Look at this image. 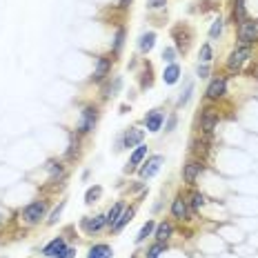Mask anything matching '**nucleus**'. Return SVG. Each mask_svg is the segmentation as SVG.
<instances>
[{
  "instance_id": "f257e3e1",
  "label": "nucleus",
  "mask_w": 258,
  "mask_h": 258,
  "mask_svg": "<svg viewBox=\"0 0 258 258\" xmlns=\"http://www.w3.org/2000/svg\"><path fill=\"white\" fill-rule=\"evenodd\" d=\"M45 214H47V200H36L23 209V220L27 225H36L40 223V218H45Z\"/></svg>"
},
{
  "instance_id": "f03ea898",
  "label": "nucleus",
  "mask_w": 258,
  "mask_h": 258,
  "mask_svg": "<svg viewBox=\"0 0 258 258\" xmlns=\"http://www.w3.org/2000/svg\"><path fill=\"white\" fill-rule=\"evenodd\" d=\"M238 40L245 47H251V45L258 40V23L256 20H245L238 27Z\"/></svg>"
},
{
  "instance_id": "7ed1b4c3",
  "label": "nucleus",
  "mask_w": 258,
  "mask_h": 258,
  "mask_svg": "<svg viewBox=\"0 0 258 258\" xmlns=\"http://www.w3.org/2000/svg\"><path fill=\"white\" fill-rule=\"evenodd\" d=\"M96 122H98V109H96V107H91V105H87L85 109L80 111L78 134H89V132H94Z\"/></svg>"
},
{
  "instance_id": "20e7f679",
  "label": "nucleus",
  "mask_w": 258,
  "mask_h": 258,
  "mask_svg": "<svg viewBox=\"0 0 258 258\" xmlns=\"http://www.w3.org/2000/svg\"><path fill=\"white\" fill-rule=\"evenodd\" d=\"M251 56V47H245V45H240V47H236L234 51H231L229 60H227V67H229V71H238L242 65L249 60Z\"/></svg>"
},
{
  "instance_id": "39448f33",
  "label": "nucleus",
  "mask_w": 258,
  "mask_h": 258,
  "mask_svg": "<svg viewBox=\"0 0 258 258\" xmlns=\"http://www.w3.org/2000/svg\"><path fill=\"white\" fill-rule=\"evenodd\" d=\"M109 71H111V58H107V56H100V58L96 60V67H94V82H102L109 76Z\"/></svg>"
},
{
  "instance_id": "423d86ee",
  "label": "nucleus",
  "mask_w": 258,
  "mask_h": 258,
  "mask_svg": "<svg viewBox=\"0 0 258 258\" xmlns=\"http://www.w3.org/2000/svg\"><path fill=\"white\" fill-rule=\"evenodd\" d=\"M225 91H227V80L223 78V76H216L207 87V98L209 100H218V98L225 96Z\"/></svg>"
},
{
  "instance_id": "0eeeda50",
  "label": "nucleus",
  "mask_w": 258,
  "mask_h": 258,
  "mask_svg": "<svg viewBox=\"0 0 258 258\" xmlns=\"http://www.w3.org/2000/svg\"><path fill=\"white\" fill-rule=\"evenodd\" d=\"M200 172H203V163H200V161H189L187 165H185V169H183V178H185V183L194 185V183H196V178L200 176Z\"/></svg>"
},
{
  "instance_id": "6e6552de",
  "label": "nucleus",
  "mask_w": 258,
  "mask_h": 258,
  "mask_svg": "<svg viewBox=\"0 0 258 258\" xmlns=\"http://www.w3.org/2000/svg\"><path fill=\"white\" fill-rule=\"evenodd\" d=\"M161 165H163V156H152V158H147V161L143 163V167H141V176H143V178H152L154 174L161 169Z\"/></svg>"
},
{
  "instance_id": "1a4fd4ad",
  "label": "nucleus",
  "mask_w": 258,
  "mask_h": 258,
  "mask_svg": "<svg viewBox=\"0 0 258 258\" xmlns=\"http://www.w3.org/2000/svg\"><path fill=\"white\" fill-rule=\"evenodd\" d=\"M143 138H145V132H143V129H138V127H132L125 134V138H122V145H125V147H138L143 143Z\"/></svg>"
},
{
  "instance_id": "9d476101",
  "label": "nucleus",
  "mask_w": 258,
  "mask_h": 258,
  "mask_svg": "<svg viewBox=\"0 0 258 258\" xmlns=\"http://www.w3.org/2000/svg\"><path fill=\"white\" fill-rule=\"evenodd\" d=\"M163 120H165V116H163L161 109H154V111H149L145 116V125H147L149 132H154V134L163 127Z\"/></svg>"
},
{
  "instance_id": "9b49d317",
  "label": "nucleus",
  "mask_w": 258,
  "mask_h": 258,
  "mask_svg": "<svg viewBox=\"0 0 258 258\" xmlns=\"http://www.w3.org/2000/svg\"><path fill=\"white\" fill-rule=\"evenodd\" d=\"M105 225H107L105 216H91V218H85V220H82V229H85L87 234H94V231H100Z\"/></svg>"
},
{
  "instance_id": "f8f14e48",
  "label": "nucleus",
  "mask_w": 258,
  "mask_h": 258,
  "mask_svg": "<svg viewBox=\"0 0 258 258\" xmlns=\"http://www.w3.org/2000/svg\"><path fill=\"white\" fill-rule=\"evenodd\" d=\"M172 216L176 220H185L187 218V200L183 198V196H176L172 203Z\"/></svg>"
},
{
  "instance_id": "ddd939ff",
  "label": "nucleus",
  "mask_w": 258,
  "mask_h": 258,
  "mask_svg": "<svg viewBox=\"0 0 258 258\" xmlns=\"http://www.w3.org/2000/svg\"><path fill=\"white\" fill-rule=\"evenodd\" d=\"M216 122H218V113H214V109H205L203 118H200V129H203L205 134H211Z\"/></svg>"
},
{
  "instance_id": "4468645a",
  "label": "nucleus",
  "mask_w": 258,
  "mask_h": 258,
  "mask_svg": "<svg viewBox=\"0 0 258 258\" xmlns=\"http://www.w3.org/2000/svg\"><path fill=\"white\" fill-rule=\"evenodd\" d=\"M65 247H67V245H65V238H54V240L49 242V245H45L43 254L47 256V258H56V256L60 254V251L65 249Z\"/></svg>"
},
{
  "instance_id": "2eb2a0df",
  "label": "nucleus",
  "mask_w": 258,
  "mask_h": 258,
  "mask_svg": "<svg viewBox=\"0 0 258 258\" xmlns=\"http://www.w3.org/2000/svg\"><path fill=\"white\" fill-rule=\"evenodd\" d=\"M172 234H174V225H172V223H167V220H163V223L156 227V234H154V236H156V240H158V242H167Z\"/></svg>"
},
{
  "instance_id": "dca6fc26",
  "label": "nucleus",
  "mask_w": 258,
  "mask_h": 258,
  "mask_svg": "<svg viewBox=\"0 0 258 258\" xmlns=\"http://www.w3.org/2000/svg\"><path fill=\"white\" fill-rule=\"evenodd\" d=\"M145 158H147V145H143V143H141V145L136 147V152L129 156V167H127V172H129L132 167H136V165H141L143 161H145Z\"/></svg>"
},
{
  "instance_id": "f3484780",
  "label": "nucleus",
  "mask_w": 258,
  "mask_h": 258,
  "mask_svg": "<svg viewBox=\"0 0 258 258\" xmlns=\"http://www.w3.org/2000/svg\"><path fill=\"white\" fill-rule=\"evenodd\" d=\"M111 254H113L111 247L109 245H102V242H100V245L91 247L89 254H87V258H111Z\"/></svg>"
},
{
  "instance_id": "a211bd4d",
  "label": "nucleus",
  "mask_w": 258,
  "mask_h": 258,
  "mask_svg": "<svg viewBox=\"0 0 258 258\" xmlns=\"http://www.w3.org/2000/svg\"><path fill=\"white\" fill-rule=\"evenodd\" d=\"M154 43H156V34L154 32H147L141 36V43H138V47H141L143 54H149V51L154 49Z\"/></svg>"
},
{
  "instance_id": "6ab92c4d",
  "label": "nucleus",
  "mask_w": 258,
  "mask_h": 258,
  "mask_svg": "<svg viewBox=\"0 0 258 258\" xmlns=\"http://www.w3.org/2000/svg\"><path fill=\"white\" fill-rule=\"evenodd\" d=\"M134 214H136V209H134V207H129V209H122V214H120V216H118L116 225H113V227H111V229H113V231H120V229H122V227H125V225L129 223V220H132V218H134Z\"/></svg>"
},
{
  "instance_id": "aec40b11",
  "label": "nucleus",
  "mask_w": 258,
  "mask_h": 258,
  "mask_svg": "<svg viewBox=\"0 0 258 258\" xmlns=\"http://www.w3.org/2000/svg\"><path fill=\"white\" fill-rule=\"evenodd\" d=\"M178 76H180V67L172 63V65L167 67V69H165L163 78H165V82H167V85H174V82L178 80Z\"/></svg>"
},
{
  "instance_id": "412c9836",
  "label": "nucleus",
  "mask_w": 258,
  "mask_h": 258,
  "mask_svg": "<svg viewBox=\"0 0 258 258\" xmlns=\"http://www.w3.org/2000/svg\"><path fill=\"white\" fill-rule=\"evenodd\" d=\"M122 209H125V207H122V203H116V205H113V207H111L109 211H107V216H105L107 225H109V227L116 225V220H118V216L122 214Z\"/></svg>"
},
{
  "instance_id": "4be33fe9",
  "label": "nucleus",
  "mask_w": 258,
  "mask_h": 258,
  "mask_svg": "<svg viewBox=\"0 0 258 258\" xmlns=\"http://www.w3.org/2000/svg\"><path fill=\"white\" fill-rule=\"evenodd\" d=\"M205 203H207L205 194H200V192H192V196H189V205H192V209H194V211H198Z\"/></svg>"
},
{
  "instance_id": "5701e85b",
  "label": "nucleus",
  "mask_w": 258,
  "mask_h": 258,
  "mask_svg": "<svg viewBox=\"0 0 258 258\" xmlns=\"http://www.w3.org/2000/svg\"><path fill=\"white\" fill-rule=\"evenodd\" d=\"M156 229V223H154V220H147L145 225H143V229L138 231V236H136V242H143L147 238V236H152V231Z\"/></svg>"
},
{
  "instance_id": "b1692460",
  "label": "nucleus",
  "mask_w": 258,
  "mask_h": 258,
  "mask_svg": "<svg viewBox=\"0 0 258 258\" xmlns=\"http://www.w3.org/2000/svg\"><path fill=\"white\" fill-rule=\"evenodd\" d=\"M234 18L238 23H245L247 20V9H245V0H236V7H234Z\"/></svg>"
},
{
  "instance_id": "393cba45",
  "label": "nucleus",
  "mask_w": 258,
  "mask_h": 258,
  "mask_svg": "<svg viewBox=\"0 0 258 258\" xmlns=\"http://www.w3.org/2000/svg\"><path fill=\"white\" fill-rule=\"evenodd\" d=\"M47 172H49L54 178H60V176H63V174H65V169H63V165H60V163L49 161V163H47Z\"/></svg>"
},
{
  "instance_id": "a878e982",
  "label": "nucleus",
  "mask_w": 258,
  "mask_h": 258,
  "mask_svg": "<svg viewBox=\"0 0 258 258\" xmlns=\"http://www.w3.org/2000/svg\"><path fill=\"white\" fill-rule=\"evenodd\" d=\"M165 251V242H156V245H152L147 249V256L145 258H158Z\"/></svg>"
},
{
  "instance_id": "bb28decb",
  "label": "nucleus",
  "mask_w": 258,
  "mask_h": 258,
  "mask_svg": "<svg viewBox=\"0 0 258 258\" xmlns=\"http://www.w3.org/2000/svg\"><path fill=\"white\" fill-rule=\"evenodd\" d=\"M122 40H125V29H118L116 32V38H113V54H118V51L122 49Z\"/></svg>"
},
{
  "instance_id": "cd10ccee",
  "label": "nucleus",
  "mask_w": 258,
  "mask_h": 258,
  "mask_svg": "<svg viewBox=\"0 0 258 258\" xmlns=\"http://www.w3.org/2000/svg\"><path fill=\"white\" fill-rule=\"evenodd\" d=\"M223 34V20H216L214 25H211V29H209V38H218V36Z\"/></svg>"
},
{
  "instance_id": "c85d7f7f",
  "label": "nucleus",
  "mask_w": 258,
  "mask_h": 258,
  "mask_svg": "<svg viewBox=\"0 0 258 258\" xmlns=\"http://www.w3.org/2000/svg\"><path fill=\"white\" fill-rule=\"evenodd\" d=\"M100 192H102L100 187H91L89 192H87V196H85V203H87V205H91V203H94V200L98 198V196H100Z\"/></svg>"
},
{
  "instance_id": "c756f323",
  "label": "nucleus",
  "mask_w": 258,
  "mask_h": 258,
  "mask_svg": "<svg viewBox=\"0 0 258 258\" xmlns=\"http://www.w3.org/2000/svg\"><path fill=\"white\" fill-rule=\"evenodd\" d=\"M200 60H203L205 65L211 60V47L209 45H203V47H200Z\"/></svg>"
},
{
  "instance_id": "7c9ffc66",
  "label": "nucleus",
  "mask_w": 258,
  "mask_h": 258,
  "mask_svg": "<svg viewBox=\"0 0 258 258\" xmlns=\"http://www.w3.org/2000/svg\"><path fill=\"white\" fill-rule=\"evenodd\" d=\"M174 56H176V51H174L172 47H167L163 51V60H165V63H169V65L174 63Z\"/></svg>"
},
{
  "instance_id": "2f4dec72",
  "label": "nucleus",
  "mask_w": 258,
  "mask_h": 258,
  "mask_svg": "<svg viewBox=\"0 0 258 258\" xmlns=\"http://www.w3.org/2000/svg\"><path fill=\"white\" fill-rule=\"evenodd\" d=\"M74 256H76V249H74V247H65V249L60 251V254L56 256V258H74Z\"/></svg>"
},
{
  "instance_id": "473e14b6",
  "label": "nucleus",
  "mask_w": 258,
  "mask_h": 258,
  "mask_svg": "<svg viewBox=\"0 0 258 258\" xmlns=\"http://www.w3.org/2000/svg\"><path fill=\"white\" fill-rule=\"evenodd\" d=\"M63 207H65V203H60L58 207H56V211H54V214H51V218H49V225H54L56 220H58V216H60V211H63Z\"/></svg>"
},
{
  "instance_id": "72a5a7b5",
  "label": "nucleus",
  "mask_w": 258,
  "mask_h": 258,
  "mask_svg": "<svg viewBox=\"0 0 258 258\" xmlns=\"http://www.w3.org/2000/svg\"><path fill=\"white\" fill-rule=\"evenodd\" d=\"M149 7H152V9H161V7H165V0H149Z\"/></svg>"
},
{
  "instance_id": "f704fd0d",
  "label": "nucleus",
  "mask_w": 258,
  "mask_h": 258,
  "mask_svg": "<svg viewBox=\"0 0 258 258\" xmlns=\"http://www.w3.org/2000/svg\"><path fill=\"white\" fill-rule=\"evenodd\" d=\"M207 74H209V67H207V65L198 67V76H200V78H205V76H207Z\"/></svg>"
},
{
  "instance_id": "c9c22d12",
  "label": "nucleus",
  "mask_w": 258,
  "mask_h": 258,
  "mask_svg": "<svg viewBox=\"0 0 258 258\" xmlns=\"http://www.w3.org/2000/svg\"><path fill=\"white\" fill-rule=\"evenodd\" d=\"M174 127H176V116H172V118H169V122H167V132H172Z\"/></svg>"
},
{
  "instance_id": "e433bc0d",
  "label": "nucleus",
  "mask_w": 258,
  "mask_h": 258,
  "mask_svg": "<svg viewBox=\"0 0 258 258\" xmlns=\"http://www.w3.org/2000/svg\"><path fill=\"white\" fill-rule=\"evenodd\" d=\"M129 3H132V0H120V7H122V9H127V7H129Z\"/></svg>"
}]
</instances>
